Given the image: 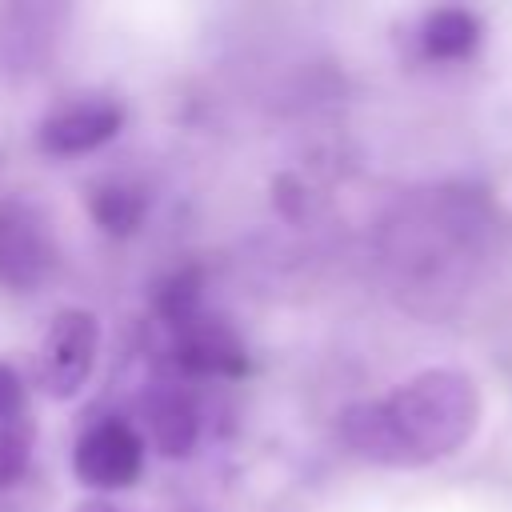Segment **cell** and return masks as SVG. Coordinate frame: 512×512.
Returning a JSON list of instances; mask_svg holds the SVG:
<instances>
[{
  "mask_svg": "<svg viewBox=\"0 0 512 512\" xmlns=\"http://www.w3.org/2000/svg\"><path fill=\"white\" fill-rule=\"evenodd\" d=\"M480 392L456 368H428L384 400H356L340 412V440L352 456L384 468H416L460 452L480 428Z\"/></svg>",
  "mask_w": 512,
  "mask_h": 512,
  "instance_id": "1",
  "label": "cell"
},
{
  "mask_svg": "<svg viewBox=\"0 0 512 512\" xmlns=\"http://www.w3.org/2000/svg\"><path fill=\"white\" fill-rule=\"evenodd\" d=\"M60 244L40 204L8 196L0 200V284L12 292H36L52 280Z\"/></svg>",
  "mask_w": 512,
  "mask_h": 512,
  "instance_id": "2",
  "label": "cell"
},
{
  "mask_svg": "<svg viewBox=\"0 0 512 512\" xmlns=\"http://www.w3.org/2000/svg\"><path fill=\"white\" fill-rule=\"evenodd\" d=\"M100 352V320L88 308H60L36 352V384L52 400L84 392Z\"/></svg>",
  "mask_w": 512,
  "mask_h": 512,
  "instance_id": "3",
  "label": "cell"
},
{
  "mask_svg": "<svg viewBox=\"0 0 512 512\" xmlns=\"http://www.w3.org/2000/svg\"><path fill=\"white\" fill-rule=\"evenodd\" d=\"M72 472L96 492L132 488L144 472V436L128 420H100L76 440Z\"/></svg>",
  "mask_w": 512,
  "mask_h": 512,
  "instance_id": "4",
  "label": "cell"
},
{
  "mask_svg": "<svg viewBox=\"0 0 512 512\" xmlns=\"http://www.w3.org/2000/svg\"><path fill=\"white\" fill-rule=\"evenodd\" d=\"M172 332V348H176V364L192 376H244L248 372V348L240 340V332L212 316L208 308L192 312L188 320H180Z\"/></svg>",
  "mask_w": 512,
  "mask_h": 512,
  "instance_id": "5",
  "label": "cell"
},
{
  "mask_svg": "<svg viewBox=\"0 0 512 512\" xmlns=\"http://www.w3.org/2000/svg\"><path fill=\"white\" fill-rule=\"evenodd\" d=\"M120 128H124V108L116 100L84 96V100H68L60 108H52L40 120L36 140L52 156H84V152L104 148Z\"/></svg>",
  "mask_w": 512,
  "mask_h": 512,
  "instance_id": "6",
  "label": "cell"
},
{
  "mask_svg": "<svg viewBox=\"0 0 512 512\" xmlns=\"http://www.w3.org/2000/svg\"><path fill=\"white\" fill-rule=\"evenodd\" d=\"M144 424H148L156 452L168 460L192 456V448L200 440V412H196L192 396L180 388H152L144 400Z\"/></svg>",
  "mask_w": 512,
  "mask_h": 512,
  "instance_id": "7",
  "label": "cell"
},
{
  "mask_svg": "<svg viewBox=\"0 0 512 512\" xmlns=\"http://www.w3.org/2000/svg\"><path fill=\"white\" fill-rule=\"evenodd\" d=\"M88 204V216L100 232L124 240V236H136L148 220V192L132 180H96L84 196Z\"/></svg>",
  "mask_w": 512,
  "mask_h": 512,
  "instance_id": "8",
  "label": "cell"
},
{
  "mask_svg": "<svg viewBox=\"0 0 512 512\" xmlns=\"http://www.w3.org/2000/svg\"><path fill=\"white\" fill-rule=\"evenodd\" d=\"M480 44V20L464 8H436L420 24V48L432 60H460Z\"/></svg>",
  "mask_w": 512,
  "mask_h": 512,
  "instance_id": "9",
  "label": "cell"
},
{
  "mask_svg": "<svg viewBox=\"0 0 512 512\" xmlns=\"http://www.w3.org/2000/svg\"><path fill=\"white\" fill-rule=\"evenodd\" d=\"M32 464V424H0V488H12L28 476Z\"/></svg>",
  "mask_w": 512,
  "mask_h": 512,
  "instance_id": "10",
  "label": "cell"
},
{
  "mask_svg": "<svg viewBox=\"0 0 512 512\" xmlns=\"http://www.w3.org/2000/svg\"><path fill=\"white\" fill-rule=\"evenodd\" d=\"M20 412H24V380L12 364L0 360V424L20 420Z\"/></svg>",
  "mask_w": 512,
  "mask_h": 512,
  "instance_id": "11",
  "label": "cell"
},
{
  "mask_svg": "<svg viewBox=\"0 0 512 512\" xmlns=\"http://www.w3.org/2000/svg\"><path fill=\"white\" fill-rule=\"evenodd\" d=\"M80 512H120V508H112V504H100V500H96V504H84Z\"/></svg>",
  "mask_w": 512,
  "mask_h": 512,
  "instance_id": "12",
  "label": "cell"
}]
</instances>
